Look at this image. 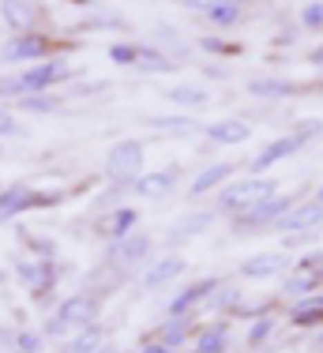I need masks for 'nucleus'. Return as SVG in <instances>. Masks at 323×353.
I'll return each mask as SVG.
<instances>
[{
  "mask_svg": "<svg viewBox=\"0 0 323 353\" xmlns=\"http://www.w3.org/2000/svg\"><path fill=\"white\" fill-rule=\"evenodd\" d=\"M68 79H72V64L64 57H49V61L27 64L19 75H0V98L19 102L27 94H49V90H57Z\"/></svg>",
  "mask_w": 323,
  "mask_h": 353,
  "instance_id": "1",
  "label": "nucleus"
},
{
  "mask_svg": "<svg viewBox=\"0 0 323 353\" xmlns=\"http://www.w3.org/2000/svg\"><path fill=\"white\" fill-rule=\"evenodd\" d=\"M98 316H101V297L98 293H68L61 305H57V312L46 319L41 334H46V339H68V334L98 323Z\"/></svg>",
  "mask_w": 323,
  "mask_h": 353,
  "instance_id": "2",
  "label": "nucleus"
},
{
  "mask_svg": "<svg viewBox=\"0 0 323 353\" xmlns=\"http://www.w3.org/2000/svg\"><path fill=\"white\" fill-rule=\"evenodd\" d=\"M278 196V181L275 176H241V181H229L226 188L215 192V211L218 218H237L244 211H252L263 199Z\"/></svg>",
  "mask_w": 323,
  "mask_h": 353,
  "instance_id": "3",
  "label": "nucleus"
},
{
  "mask_svg": "<svg viewBox=\"0 0 323 353\" xmlns=\"http://www.w3.org/2000/svg\"><path fill=\"white\" fill-rule=\"evenodd\" d=\"M147 173V147L143 139H117L106 150V162H101V181L117 184V188H128Z\"/></svg>",
  "mask_w": 323,
  "mask_h": 353,
  "instance_id": "4",
  "label": "nucleus"
},
{
  "mask_svg": "<svg viewBox=\"0 0 323 353\" xmlns=\"http://www.w3.org/2000/svg\"><path fill=\"white\" fill-rule=\"evenodd\" d=\"M64 41L53 38L49 30H34V34H12L0 46V64H38L49 57H64Z\"/></svg>",
  "mask_w": 323,
  "mask_h": 353,
  "instance_id": "5",
  "label": "nucleus"
},
{
  "mask_svg": "<svg viewBox=\"0 0 323 353\" xmlns=\"http://www.w3.org/2000/svg\"><path fill=\"white\" fill-rule=\"evenodd\" d=\"M61 199H64V192H46V188H34L27 181H15L8 188H0V225L15 222L19 214H30V211H49Z\"/></svg>",
  "mask_w": 323,
  "mask_h": 353,
  "instance_id": "6",
  "label": "nucleus"
},
{
  "mask_svg": "<svg viewBox=\"0 0 323 353\" xmlns=\"http://www.w3.org/2000/svg\"><path fill=\"white\" fill-rule=\"evenodd\" d=\"M297 203V196H271V199H263V203H256L252 211H244V214H237V218H229V230H233V237H248V233H263V230H275V222L282 218L290 207Z\"/></svg>",
  "mask_w": 323,
  "mask_h": 353,
  "instance_id": "7",
  "label": "nucleus"
},
{
  "mask_svg": "<svg viewBox=\"0 0 323 353\" xmlns=\"http://www.w3.org/2000/svg\"><path fill=\"white\" fill-rule=\"evenodd\" d=\"M150 252H155V237L143 230H132L128 237L121 241H109L106 248V267L109 271H132V267H143L150 259Z\"/></svg>",
  "mask_w": 323,
  "mask_h": 353,
  "instance_id": "8",
  "label": "nucleus"
},
{
  "mask_svg": "<svg viewBox=\"0 0 323 353\" xmlns=\"http://www.w3.org/2000/svg\"><path fill=\"white\" fill-rule=\"evenodd\" d=\"M218 285H222L218 274H199V279H192L188 285H181V290L166 301V316H195V308L207 305V297Z\"/></svg>",
  "mask_w": 323,
  "mask_h": 353,
  "instance_id": "9",
  "label": "nucleus"
},
{
  "mask_svg": "<svg viewBox=\"0 0 323 353\" xmlns=\"http://www.w3.org/2000/svg\"><path fill=\"white\" fill-rule=\"evenodd\" d=\"M0 23L12 34H34L46 30V12L38 0H0Z\"/></svg>",
  "mask_w": 323,
  "mask_h": 353,
  "instance_id": "10",
  "label": "nucleus"
},
{
  "mask_svg": "<svg viewBox=\"0 0 323 353\" xmlns=\"http://www.w3.org/2000/svg\"><path fill=\"white\" fill-rule=\"evenodd\" d=\"M304 147H309V139H304V136H297V132H286V136H278V139L263 143V147L256 150V158L248 162V170H252V176H260V173L275 170L278 162H286V158L301 154Z\"/></svg>",
  "mask_w": 323,
  "mask_h": 353,
  "instance_id": "11",
  "label": "nucleus"
},
{
  "mask_svg": "<svg viewBox=\"0 0 323 353\" xmlns=\"http://www.w3.org/2000/svg\"><path fill=\"white\" fill-rule=\"evenodd\" d=\"M290 267H293L290 252L278 248V252H256V256L241 259L237 274H241V279H248V282H267V279H282Z\"/></svg>",
  "mask_w": 323,
  "mask_h": 353,
  "instance_id": "12",
  "label": "nucleus"
},
{
  "mask_svg": "<svg viewBox=\"0 0 323 353\" xmlns=\"http://www.w3.org/2000/svg\"><path fill=\"white\" fill-rule=\"evenodd\" d=\"M323 225V203L320 199H297V203L290 207V211H286L282 218H278L275 222V230L271 233H278V237H293V233H312V230H320Z\"/></svg>",
  "mask_w": 323,
  "mask_h": 353,
  "instance_id": "13",
  "label": "nucleus"
},
{
  "mask_svg": "<svg viewBox=\"0 0 323 353\" xmlns=\"http://www.w3.org/2000/svg\"><path fill=\"white\" fill-rule=\"evenodd\" d=\"M218 222V211L211 207V211H203V207H195V211H184L181 218H173L169 222V230H166V245H184V241H195V237H203V233L211 230V225Z\"/></svg>",
  "mask_w": 323,
  "mask_h": 353,
  "instance_id": "14",
  "label": "nucleus"
},
{
  "mask_svg": "<svg viewBox=\"0 0 323 353\" xmlns=\"http://www.w3.org/2000/svg\"><path fill=\"white\" fill-rule=\"evenodd\" d=\"M233 173H237V162H211V165H203L199 173L192 176V184H188V199H203V196H215L218 188H226L229 181H233Z\"/></svg>",
  "mask_w": 323,
  "mask_h": 353,
  "instance_id": "15",
  "label": "nucleus"
},
{
  "mask_svg": "<svg viewBox=\"0 0 323 353\" xmlns=\"http://www.w3.org/2000/svg\"><path fill=\"white\" fill-rule=\"evenodd\" d=\"M184 271H188V259H184L181 252H169V256H162V259H155V263H147V271H143L139 285H143L147 293H155V290H162V285L177 282Z\"/></svg>",
  "mask_w": 323,
  "mask_h": 353,
  "instance_id": "16",
  "label": "nucleus"
},
{
  "mask_svg": "<svg viewBox=\"0 0 323 353\" xmlns=\"http://www.w3.org/2000/svg\"><path fill=\"white\" fill-rule=\"evenodd\" d=\"M286 323H290L293 331H320L323 327V290L290 301V308H286Z\"/></svg>",
  "mask_w": 323,
  "mask_h": 353,
  "instance_id": "17",
  "label": "nucleus"
},
{
  "mask_svg": "<svg viewBox=\"0 0 323 353\" xmlns=\"http://www.w3.org/2000/svg\"><path fill=\"white\" fill-rule=\"evenodd\" d=\"M181 184V165H162V170L155 173H143L139 181L132 184V196H143V199H162V196H169V192Z\"/></svg>",
  "mask_w": 323,
  "mask_h": 353,
  "instance_id": "18",
  "label": "nucleus"
},
{
  "mask_svg": "<svg viewBox=\"0 0 323 353\" xmlns=\"http://www.w3.org/2000/svg\"><path fill=\"white\" fill-rule=\"evenodd\" d=\"M211 147H237V143H248L252 139V124L244 117H222V121H211L203 128Z\"/></svg>",
  "mask_w": 323,
  "mask_h": 353,
  "instance_id": "19",
  "label": "nucleus"
},
{
  "mask_svg": "<svg viewBox=\"0 0 323 353\" xmlns=\"http://www.w3.org/2000/svg\"><path fill=\"white\" fill-rule=\"evenodd\" d=\"M101 241H121L132 230H139V211L135 207H113V211H101V218L95 222Z\"/></svg>",
  "mask_w": 323,
  "mask_h": 353,
  "instance_id": "20",
  "label": "nucleus"
},
{
  "mask_svg": "<svg viewBox=\"0 0 323 353\" xmlns=\"http://www.w3.org/2000/svg\"><path fill=\"white\" fill-rule=\"evenodd\" d=\"M195 331H199V327H195V316H166V319H162V323H158L150 334H155L158 342H166L169 350L181 353L184 346H192Z\"/></svg>",
  "mask_w": 323,
  "mask_h": 353,
  "instance_id": "21",
  "label": "nucleus"
},
{
  "mask_svg": "<svg viewBox=\"0 0 323 353\" xmlns=\"http://www.w3.org/2000/svg\"><path fill=\"white\" fill-rule=\"evenodd\" d=\"M244 90H248L252 98H263V102H282V98L304 94L309 87H301L297 79H248Z\"/></svg>",
  "mask_w": 323,
  "mask_h": 353,
  "instance_id": "22",
  "label": "nucleus"
},
{
  "mask_svg": "<svg viewBox=\"0 0 323 353\" xmlns=\"http://www.w3.org/2000/svg\"><path fill=\"white\" fill-rule=\"evenodd\" d=\"M192 353H229V319H215V323L199 327L192 339Z\"/></svg>",
  "mask_w": 323,
  "mask_h": 353,
  "instance_id": "23",
  "label": "nucleus"
},
{
  "mask_svg": "<svg viewBox=\"0 0 323 353\" xmlns=\"http://www.w3.org/2000/svg\"><path fill=\"white\" fill-rule=\"evenodd\" d=\"M323 282L316 274L301 271V267H290V271L282 274V290H278V301H297V297H309V293H320Z\"/></svg>",
  "mask_w": 323,
  "mask_h": 353,
  "instance_id": "24",
  "label": "nucleus"
},
{
  "mask_svg": "<svg viewBox=\"0 0 323 353\" xmlns=\"http://www.w3.org/2000/svg\"><path fill=\"white\" fill-rule=\"evenodd\" d=\"M244 8H248V0H215L203 19H207L215 30H233V27L244 23Z\"/></svg>",
  "mask_w": 323,
  "mask_h": 353,
  "instance_id": "25",
  "label": "nucleus"
},
{
  "mask_svg": "<svg viewBox=\"0 0 323 353\" xmlns=\"http://www.w3.org/2000/svg\"><path fill=\"white\" fill-rule=\"evenodd\" d=\"M166 102H173L181 109H199L211 102V90L203 83H173V87H166Z\"/></svg>",
  "mask_w": 323,
  "mask_h": 353,
  "instance_id": "26",
  "label": "nucleus"
},
{
  "mask_svg": "<svg viewBox=\"0 0 323 353\" xmlns=\"http://www.w3.org/2000/svg\"><path fill=\"white\" fill-rule=\"evenodd\" d=\"M143 124H147L150 132H169V136H188V132L199 128V121H195L192 113H162V117H143Z\"/></svg>",
  "mask_w": 323,
  "mask_h": 353,
  "instance_id": "27",
  "label": "nucleus"
},
{
  "mask_svg": "<svg viewBox=\"0 0 323 353\" xmlns=\"http://www.w3.org/2000/svg\"><path fill=\"white\" fill-rule=\"evenodd\" d=\"M101 342H106V331H101V323H90V327H83V331L68 334V342L61 346V353H98Z\"/></svg>",
  "mask_w": 323,
  "mask_h": 353,
  "instance_id": "28",
  "label": "nucleus"
},
{
  "mask_svg": "<svg viewBox=\"0 0 323 353\" xmlns=\"http://www.w3.org/2000/svg\"><path fill=\"white\" fill-rule=\"evenodd\" d=\"M177 61L158 46H139V61H135V72L143 75H162V72H173Z\"/></svg>",
  "mask_w": 323,
  "mask_h": 353,
  "instance_id": "29",
  "label": "nucleus"
},
{
  "mask_svg": "<svg viewBox=\"0 0 323 353\" xmlns=\"http://www.w3.org/2000/svg\"><path fill=\"white\" fill-rule=\"evenodd\" d=\"M68 98L64 94H57V90H49V94H27V98H19V102H12L15 109H23V113H38V117H53V113H61Z\"/></svg>",
  "mask_w": 323,
  "mask_h": 353,
  "instance_id": "30",
  "label": "nucleus"
},
{
  "mask_svg": "<svg viewBox=\"0 0 323 353\" xmlns=\"http://www.w3.org/2000/svg\"><path fill=\"white\" fill-rule=\"evenodd\" d=\"M241 297H244V293L237 290V285L222 282V285H218V290L207 297V305H203V308H211V312H222V316L229 319V316H233V308L241 305Z\"/></svg>",
  "mask_w": 323,
  "mask_h": 353,
  "instance_id": "31",
  "label": "nucleus"
},
{
  "mask_svg": "<svg viewBox=\"0 0 323 353\" xmlns=\"http://www.w3.org/2000/svg\"><path fill=\"white\" fill-rule=\"evenodd\" d=\"M278 323H282V319H278L275 312H271V316H260V319H252V323H248V334H244V342H248V350H260V346H267V342H271V334L278 331Z\"/></svg>",
  "mask_w": 323,
  "mask_h": 353,
  "instance_id": "32",
  "label": "nucleus"
},
{
  "mask_svg": "<svg viewBox=\"0 0 323 353\" xmlns=\"http://www.w3.org/2000/svg\"><path fill=\"white\" fill-rule=\"evenodd\" d=\"M278 305H282V301H278V297H267V301H252L248 293H244V297H241V305L233 308V316H229V319H260V316H271V312H275Z\"/></svg>",
  "mask_w": 323,
  "mask_h": 353,
  "instance_id": "33",
  "label": "nucleus"
},
{
  "mask_svg": "<svg viewBox=\"0 0 323 353\" xmlns=\"http://www.w3.org/2000/svg\"><path fill=\"white\" fill-rule=\"evenodd\" d=\"M106 57L113 64H121V68H135V61H139V46H135V41H113V46L106 49Z\"/></svg>",
  "mask_w": 323,
  "mask_h": 353,
  "instance_id": "34",
  "label": "nucleus"
},
{
  "mask_svg": "<svg viewBox=\"0 0 323 353\" xmlns=\"http://www.w3.org/2000/svg\"><path fill=\"white\" fill-rule=\"evenodd\" d=\"M297 23H301V30H323V0H309L297 15Z\"/></svg>",
  "mask_w": 323,
  "mask_h": 353,
  "instance_id": "35",
  "label": "nucleus"
},
{
  "mask_svg": "<svg viewBox=\"0 0 323 353\" xmlns=\"http://www.w3.org/2000/svg\"><path fill=\"white\" fill-rule=\"evenodd\" d=\"M199 49H207L211 57H237L241 53V46H237V41H226V38H199Z\"/></svg>",
  "mask_w": 323,
  "mask_h": 353,
  "instance_id": "36",
  "label": "nucleus"
},
{
  "mask_svg": "<svg viewBox=\"0 0 323 353\" xmlns=\"http://www.w3.org/2000/svg\"><path fill=\"white\" fill-rule=\"evenodd\" d=\"M293 132L312 143V139H320V136H323V121H320V117H304V121H297V124H293Z\"/></svg>",
  "mask_w": 323,
  "mask_h": 353,
  "instance_id": "37",
  "label": "nucleus"
},
{
  "mask_svg": "<svg viewBox=\"0 0 323 353\" xmlns=\"http://www.w3.org/2000/svg\"><path fill=\"white\" fill-rule=\"evenodd\" d=\"M15 132H19L15 113H12V109H0V139H4V136H15Z\"/></svg>",
  "mask_w": 323,
  "mask_h": 353,
  "instance_id": "38",
  "label": "nucleus"
},
{
  "mask_svg": "<svg viewBox=\"0 0 323 353\" xmlns=\"http://www.w3.org/2000/svg\"><path fill=\"white\" fill-rule=\"evenodd\" d=\"M79 30H124L121 19H87Z\"/></svg>",
  "mask_w": 323,
  "mask_h": 353,
  "instance_id": "39",
  "label": "nucleus"
},
{
  "mask_svg": "<svg viewBox=\"0 0 323 353\" xmlns=\"http://www.w3.org/2000/svg\"><path fill=\"white\" fill-rule=\"evenodd\" d=\"M135 353H177V350H169L166 342H158L155 334H147V339L139 342V350H135Z\"/></svg>",
  "mask_w": 323,
  "mask_h": 353,
  "instance_id": "40",
  "label": "nucleus"
},
{
  "mask_svg": "<svg viewBox=\"0 0 323 353\" xmlns=\"http://www.w3.org/2000/svg\"><path fill=\"white\" fill-rule=\"evenodd\" d=\"M181 4H184V8H192V12H203V15H207L215 0H181Z\"/></svg>",
  "mask_w": 323,
  "mask_h": 353,
  "instance_id": "41",
  "label": "nucleus"
},
{
  "mask_svg": "<svg viewBox=\"0 0 323 353\" xmlns=\"http://www.w3.org/2000/svg\"><path fill=\"white\" fill-rule=\"evenodd\" d=\"M309 64H312V68H323V41H320V46L309 53Z\"/></svg>",
  "mask_w": 323,
  "mask_h": 353,
  "instance_id": "42",
  "label": "nucleus"
},
{
  "mask_svg": "<svg viewBox=\"0 0 323 353\" xmlns=\"http://www.w3.org/2000/svg\"><path fill=\"white\" fill-rule=\"evenodd\" d=\"M98 353H121V350H117V346H109V342H101V350Z\"/></svg>",
  "mask_w": 323,
  "mask_h": 353,
  "instance_id": "43",
  "label": "nucleus"
},
{
  "mask_svg": "<svg viewBox=\"0 0 323 353\" xmlns=\"http://www.w3.org/2000/svg\"><path fill=\"white\" fill-rule=\"evenodd\" d=\"M316 199H320V203H323V184H320V192H316Z\"/></svg>",
  "mask_w": 323,
  "mask_h": 353,
  "instance_id": "44",
  "label": "nucleus"
},
{
  "mask_svg": "<svg viewBox=\"0 0 323 353\" xmlns=\"http://www.w3.org/2000/svg\"><path fill=\"white\" fill-rule=\"evenodd\" d=\"M316 90H320V94H323V83H320V87H316Z\"/></svg>",
  "mask_w": 323,
  "mask_h": 353,
  "instance_id": "45",
  "label": "nucleus"
}]
</instances>
